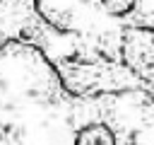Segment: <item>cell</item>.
I'll use <instances>...</instances> for the list:
<instances>
[{"instance_id": "6da1fadb", "label": "cell", "mask_w": 154, "mask_h": 145, "mask_svg": "<svg viewBox=\"0 0 154 145\" xmlns=\"http://www.w3.org/2000/svg\"><path fill=\"white\" fill-rule=\"evenodd\" d=\"M29 7H31V0H2V5H0V10H2L0 12V46L12 34H17Z\"/></svg>"}]
</instances>
